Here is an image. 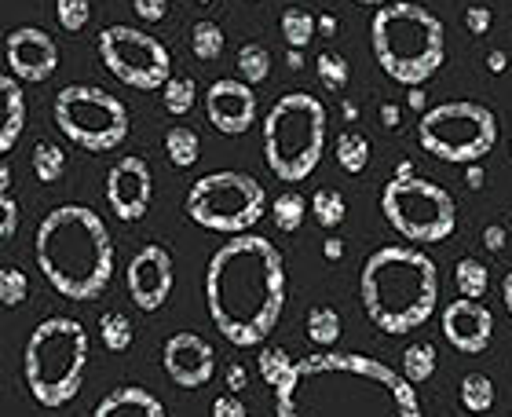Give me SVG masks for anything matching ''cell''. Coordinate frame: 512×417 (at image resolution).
Listing matches in <instances>:
<instances>
[{
    "mask_svg": "<svg viewBox=\"0 0 512 417\" xmlns=\"http://www.w3.org/2000/svg\"><path fill=\"white\" fill-rule=\"evenodd\" d=\"M275 417H421L414 385L392 366L355 352L293 363L275 388Z\"/></svg>",
    "mask_w": 512,
    "mask_h": 417,
    "instance_id": "1",
    "label": "cell"
},
{
    "mask_svg": "<svg viewBox=\"0 0 512 417\" xmlns=\"http://www.w3.org/2000/svg\"><path fill=\"white\" fill-rule=\"evenodd\" d=\"M209 319L235 348H256L271 337L286 308V260L260 235H235L205 268Z\"/></svg>",
    "mask_w": 512,
    "mask_h": 417,
    "instance_id": "2",
    "label": "cell"
},
{
    "mask_svg": "<svg viewBox=\"0 0 512 417\" xmlns=\"http://www.w3.org/2000/svg\"><path fill=\"white\" fill-rule=\"evenodd\" d=\"M37 268L66 300H96L114 278V242L88 205H59L37 227Z\"/></svg>",
    "mask_w": 512,
    "mask_h": 417,
    "instance_id": "3",
    "label": "cell"
},
{
    "mask_svg": "<svg viewBox=\"0 0 512 417\" xmlns=\"http://www.w3.org/2000/svg\"><path fill=\"white\" fill-rule=\"evenodd\" d=\"M359 297L381 333H410L425 326L439 300L436 260L414 246H384L370 253L359 275Z\"/></svg>",
    "mask_w": 512,
    "mask_h": 417,
    "instance_id": "4",
    "label": "cell"
},
{
    "mask_svg": "<svg viewBox=\"0 0 512 417\" xmlns=\"http://www.w3.org/2000/svg\"><path fill=\"white\" fill-rule=\"evenodd\" d=\"M377 66L406 88H421L428 77L439 74L447 59V30L436 11L410 0H392L377 8L370 22Z\"/></svg>",
    "mask_w": 512,
    "mask_h": 417,
    "instance_id": "5",
    "label": "cell"
},
{
    "mask_svg": "<svg viewBox=\"0 0 512 417\" xmlns=\"http://www.w3.org/2000/svg\"><path fill=\"white\" fill-rule=\"evenodd\" d=\"M88 330L70 315L37 322L22 352V377L41 407H66L81 392L88 370Z\"/></svg>",
    "mask_w": 512,
    "mask_h": 417,
    "instance_id": "6",
    "label": "cell"
},
{
    "mask_svg": "<svg viewBox=\"0 0 512 417\" xmlns=\"http://www.w3.org/2000/svg\"><path fill=\"white\" fill-rule=\"evenodd\" d=\"M326 150V107L311 92H286L264 118V161L278 180L297 183L319 169Z\"/></svg>",
    "mask_w": 512,
    "mask_h": 417,
    "instance_id": "7",
    "label": "cell"
},
{
    "mask_svg": "<svg viewBox=\"0 0 512 417\" xmlns=\"http://www.w3.org/2000/svg\"><path fill=\"white\" fill-rule=\"evenodd\" d=\"M417 143L432 158L450 165H476L498 143V118L491 107L472 99H450L425 110L417 121Z\"/></svg>",
    "mask_w": 512,
    "mask_h": 417,
    "instance_id": "8",
    "label": "cell"
},
{
    "mask_svg": "<svg viewBox=\"0 0 512 417\" xmlns=\"http://www.w3.org/2000/svg\"><path fill=\"white\" fill-rule=\"evenodd\" d=\"M267 194L249 172H209L187 191V216L216 235H246L264 220Z\"/></svg>",
    "mask_w": 512,
    "mask_h": 417,
    "instance_id": "9",
    "label": "cell"
},
{
    "mask_svg": "<svg viewBox=\"0 0 512 417\" xmlns=\"http://www.w3.org/2000/svg\"><path fill=\"white\" fill-rule=\"evenodd\" d=\"M381 213L399 235L421 242V246L443 242L458 227V205H454L450 191L432 180H421V176L384 183Z\"/></svg>",
    "mask_w": 512,
    "mask_h": 417,
    "instance_id": "10",
    "label": "cell"
},
{
    "mask_svg": "<svg viewBox=\"0 0 512 417\" xmlns=\"http://www.w3.org/2000/svg\"><path fill=\"white\" fill-rule=\"evenodd\" d=\"M55 125L81 150L107 154L128 139V107L107 88L66 85L55 96Z\"/></svg>",
    "mask_w": 512,
    "mask_h": 417,
    "instance_id": "11",
    "label": "cell"
},
{
    "mask_svg": "<svg viewBox=\"0 0 512 417\" xmlns=\"http://www.w3.org/2000/svg\"><path fill=\"white\" fill-rule=\"evenodd\" d=\"M99 59L121 85L136 92H161L172 77L169 48L147 30L136 26H107L99 33Z\"/></svg>",
    "mask_w": 512,
    "mask_h": 417,
    "instance_id": "12",
    "label": "cell"
},
{
    "mask_svg": "<svg viewBox=\"0 0 512 417\" xmlns=\"http://www.w3.org/2000/svg\"><path fill=\"white\" fill-rule=\"evenodd\" d=\"M4 55H8V70L15 81L26 85H41L59 70V44L52 41V33L37 30V26H19L8 33L4 41Z\"/></svg>",
    "mask_w": 512,
    "mask_h": 417,
    "instance_id": "13",
    "label": "cell"
},
{
    "mask_svg": "<svg viewBox=\"0 0 512 417\" xmlns=\"http://www.w3.org/2000/svg\"><path fill=\"white\" fill-rule=\"evenodd\" d=\"M128 297L139 311H158L172 293L176 271H172V257L165 246H143L136 257L128 260Z\"/></svg>",
    "mask_w": 512,
    "mask_h": 417,
    "instance_id": "14",
    "label": "cell"
},
{
    "mask_svg": "<svg viewBox=\"0 0 512 417\" xmlns=\"http://www.w3.org/2000/svg\"><path fill=\"white\" fill-rule=\"evenodd\" d=\"M150 198H154V176H150L147 161L136 158V154H128V158H121L118 165H110L107 202L118 220H125V224L143 220L150 209Z\"/></svg>",
    "mask_w": 512,
    "mask_h": 417,
    "instance_id": "15",
    "label": "cell"
},
{
    "mask_svg": "<svg viewBox=\"0 0 512 417\" xmlns=\"http://www.w3.org/2000/svg\"><path fill=\"white\" fill-rule=\"evenodd\" d=\"M205 118L216 132L224 136H242L253 129L256 121V92L246 81L235 77H220L205 88Z\"/></svg>",
    "mask_w": 512,
    "mask_h": 417,
    "instance_id": "16",
    "label": "cell"
},
{
    "mask_svg": "<svg viewBox=\"0 0 512 417\" xmlns=\"http://www.w3.org/2000/svg\"><path fill=\"white\" fill-rule=\"evenodd\" d=\"M161 366L172 377V385L180 388H202L216 374V352L213 344L198 333H172L161 348Z\"/></svg>",
    "mask_w": 512,
    "mask_h": 417,
    "instance_id": "17",
    "label": "cell"
},
{
    "mask_svg": "<svg viewBox=\"0 0 512 417\" xmlns=\"http://www.w3.org/2000/svg\"><path fill=\"white\" fill-rule=\"evenodd\" d=\"M443 337L461 355H480L494 341V315L483 300L461 297L443 308Z\"/></svg>",
    "mask_w": 512,
    "mask_h": 417,
    "instance_id": "18",
    "label": "cell"
},
{
    "mask_svg": "<svg viewBox=\"0 0 512 417\" xmlns=\"http://www.w3.org/2000/svg\"><path fill=\"white\" fill-rule=\"evenodd\" d=\"M92 417H165V407L154 392L139 385H125L114 388L110 396H103V403L96 407Z\"/></svg>",
    "mask_w": 512,
    "mask_h": 417,
    "instance_id": "19",
    "label": "cell"
},
{
    "mask_svg": "<svg viewBox=\"0 0 512 417\" xmlns=\"http://www.w3.org/2000/svg\"><path fill=\"white\" fill-rule=\"evenodd\" d=\"M26 125V96L11 74H0V158L8 154L22 136Z\"/></svg>",
    "mask_w": 512,
    "mask_h": 417,
    "instance_id": "20",
    "label": "cell"
},
{
    "mask_svg": "<svg viewBox=\"0 0 512 417\" xmlns=\"http://www.w3.org/2000/svg\"><path fill=\"white\" fill-rule=\"evenodd\" d=\"M165 154H169V161L176 169H191L194 161L202 158V139H198L194 129H187V125H172L165 132Z\"/></svg>",
    "mask_w": 512,
    "mask_h": 417,
    "instance_id": "21",
    "label": "cell"
},
{
    "mask_svg": "<svg viewBox=\"0 0 512 417\" xmlns=\"http://www.w3.org/2000/svg\"><path fill=\"white\" fill-rule=\"evenodd\" d=\"M304 326H308V341L315 348H333V344L341 341V315L333 308H326V304L311 308Z\"/></svg>",
    "mask_w": 512,
    "mask_h": 417,
    "instance_id": "22",
    "label": "cell"
},
{
    "mask_svg": "<svg viewBox=\"0 0 512 417\" xmlns=\"http://www.w3.org/2000/svg\"><path fill=\"white\" fill-rule=\"evenodd\" d=\"M454 282H458V293L469 300H483L487 289H491V271L483 268L476 257H461L458 268H454Z\"/></svg>",
    "mask_w": 512,
    "mask_h": 417,
    "instance_id": "23",
    "label": "cell"
},
{
    "mask_svg": "<svg viewBox=\"0 0 512 417\" xmlns=\"http://www.w3.org/2000/svg\"><path fill=\"white\" fill-rule=\"evenodd\" d=\"M333 154H337L344 172H363L370 165V139L363 132H341L333 143Z\"/></svg>",
    "mask_w": 512,
    "mask_h": 417,
    "instance_id": "24",
    "label": "cell"
},
{
    "mask_svg": "<svg viewBox=\"0 0 512 417\" xmlns=\"http://www.w3.org/2000/svg\"><path fill=\"white\" fill-rule=\"evenodd\" d=\"M311 216L319 220V227H326V231H333V227L344 224V216H348V205H344V194L333 191V187H322V191H315V198L308 202Z\"/></svg>",
    "mask_w": 512,
    "mask_h": 417,
    "instance_id": "25",
    "label": "cell"
},
{
    "mask_svg": "<svg viewBox=\"0 0 512 417\" xmlns=\"http://www.w3.org/2000/svg\"><path fill=\"white\" fill-rule=\"evenodd\" d=\"M432 374H436V348L428 341L410 344L403 352V377L410 385H425Z\"/></svg>",
    "mask_w": 512,
    "mask_h": 417,
    "instance_id": "26",
    "label": "cell"
},
{
    "mask_svg": "<svg viewBox=\"0 0 512 417\" xmlns=\"http://www.w3.org/2000/svg\"><path fill=\"white\" fill-rule=\"evenodd\" d=\"M33 176L41 183H59L63 180V172H66V154L55 143H48V139H41L37 147H33Z\"/></svg>",
    "mask_w": 512,
    "mask_h": 417,
    "instance_id": "27",
    "label": "cell"
},
{
    "mask_svg": "<svg viewBox=\"0 0 512 417\" xmlns=\"http://www.w3.org/2000/svg\"><path fill=\"white\" fill-rule=\"evenodd\" d=\"M194 99H198V85H194L191 77H169V81L161 85V103H165V110H169L172 118L191 114Z\"/></svg>",
    "mask_w": 512,
    "mask_h": 417,
    "instance_id": "28",
    "label": "cell"
},
{
    "mask_svg": "<svg viewBox=\"0 0 512 417\" xmlns=\"http://www.w3.org/2000/svg\"><path fill=\"white\" fill-rule=\"evenodd\" d=\"M315 33L319 30H315V15H311V11H304V8L282 11V37H286L289 48H300V52H304Z\"/></svg>",
    "mask_w": 512,
    "mask_h": 417,
    "instance_id": "29",
    "label": "cell"
},
{
    "mask_svg": "<svg viewBox=\"0 0 512 417\" xmlns=\"http://www.w3.org/2000/svg\"><path fill=\"white\" fill-rule=\"evenodd\" d=\"M191 52L198 55L202 63H213V59H220V55H224V30H220L216 22H209V19L194 22Z\"/></svg>",
    "mask_w": 512,
    "mask_h": 417,
    "instance_id": "30",
    "label": "cell"
},
{
    "mask_svg": "<svg viewBox=\"0 0 512 417\" xmlns=\"http://www.w3.org/2000/svg\"><path fill=\"white\" fill-rule=\"evenodd\" d=\"M238 74H242L246 85L267 81V74H271V52H267L264 44H242L238 48Z\"/></svg>",
    "mask_w": 512,
    "mask_h": 417,
    "instance_id": "31",
    "label": "cell"
},
{
    "mask_svg": "<svg viewBox=\"0 0 512 417\" xmlns=\"http://www.w3.org/2000/svg\"><path fill=\"white\" fill-rule=\"evenodd\" d=\"M304 213H308V202H304V198H300L297 191L278 194L275 205H271V216H275V227H278V231H286V235H293V231H300V224H304Z\"/></svg>",
    "mask_w": 512,
    "mask_h": 417,
    "instance_id": "32",
    "label": "cell"
},
{
    "mask_svg": "<svg viewBox=\"0 0 512 417\" xmlns=\"http://www.w3.org/2000/svg\"><path fill=\"white\" fill-rule=\"evenodd\" d=\"M461 407L469 410V414H487L494 407V385L491 377L483 374H469L461 381Z\"/></svg>",
    "mask_w": 512,
    "mask_h": 417,
    "instance_id": "33",
    "label": "cell"
},
{
    "mask_svg": "<svg viewBox=\"0 0 512 417\" xmlns=\"http://www.w3.org/2000/svg\"><path fill=\"white\" fill-rule=\"evenodd\" d=\"M315 74H319V81L330 92H344L348 88V81H352V66H348V59L337 52H322L319 59H315Z\"/></svg>",
    "mask_w": 512,
    "mask_h": 417,
    "instance_id": "34",
    "label": "cell"
},
{
    "mask_svg": "<svg viewBox=\"0 0 512 417\" xmlns=\"http://www.w3.org/2000/svg\"><path fill=\"white\" fill-rule=\"evenodd\" d=\"M99 337H103V344H107L110 352H128L132 348V322H128V315L107 311L99 319Z\"/></svg>",
    "mask_w": 512,
    "mask_h": 417,
    "instance_id": "35",
    "label": "cell"
},
{
    "mask_svg": "<svg viewBox=\"0 0 512 417\" xmlns=\"http://www.w3.org/2000/svg\"><path fill=\"white\" fill-rule=\"evenodd\" d=\"M256 363H260V374H264V381L271 388H278L289 374H293V359H289L286 348H264Z\"/></svg>",
    "mask_w": 512,
    "mask_h": 417,
    "instance_id": "36",
    "label": "cell"
},
{
    "mask_svg": "<svg viewBox=\"0 0 512 417\" xmlns=\"http://www.w3.org/2000/svg\"><path fill=\"white\" fill-rule=\"evenodd\" d=\"M30 297V278L22 268H0V304L4 308H19Z\"/></svg>",
    "mask_w": 512,
    "mask_h": 417,
    "instance_id": "37",
    "label": "cell"
},
{
    "mask_svg": "<svg viewBox=\"0 0 512 417\" xmlns=\"http://www.w3.org/2000/svg\"><path fill=\"white\" fill-rule=\"evenodd\" d=\"M55 19L66 33H81L92 19V4L88 0H55Z\"/></svg>",
    "mask_w": 512,
    "mask_h": 417,
    "instance_id": "38",
    "label": "cell"
},
{
    "mask_svg": "<svg viewBox=\"0 0 512 417\" xmlns=\"http://www.w3.org/2000/svg\"><path fill=\"white\" fill-rule=\"evenodd\" d=\"M19 231V202L11 194H0V242H8Z\"/></svg>",
    "mask_w": 512,
    "mask_h": 417,
    "instance_id": "39",
    "label": "cell"
},
{
    "mask_svg": "<svg viewBox=\"0 0 512 417\" xmlns=\"http://www.w3.org/2000/svg\"><path fill=\"white\" fill-rule=\"evenodd\" d=\"M491 22H494V15L487 4H469V8H465V30L476 33V37L491 33Z\"/></svg>",
    "mask_w": 512,
    "mask_h": 417,
    "instance_id": "40",
    "label": "cell"
},
{
    "mask_svg": "<svg viewBox=\"0 0 512 417\" xmlns=\"http://www.w3.org/2000/svg\"><path fill=\"white\" fill-rule=\"evenodd\" d=\"M132 8L143 22H161L169 15V0H132Z\"/></svg>",
    "mask_w": 512,
    "mask_h": 417,
    "instance_id": "41",
    "label": "cell"
},
{
    "mask_svg": "<svg viewBox=\"0 0 512 417\" xmlns=\"http://www.w3.org/2000/svg\"><path fill=\"white\" fill-rule=\"evenodd\" d=\"M213 417H249V414H246V403H242L235 392H227V396H216Z\"/></svg>",
    "mask_w": 512,
    "mask_h": 417,
    "instance_id": "42",
    "label": "cell"
},
{
    "mask_svg": "<svg viewBox=\"0 0 512 417\" xmlns=\"http://www.w3.org/2000/svg\"><path fill=\"white\" fill-rule=\"evenodd\" d=\"M246 381H249V374H246V366L242 363H231L227 366V392H242V388H246Z\"/></svg>",
    "mask_w": 512,
    "mask_h": 417,
    "instance_id": "43",
    "label": "cell"
},
{
    "mask_svg": "<svg viewBox=\"0 0 512 417\" xmlns=\"http://www.w3.org/2000/svg\"><path fill=\"white\" fill-rule=\"evenodd\" d=\"M505 227L502 224H491L487 227V231H483V242H487V249H491V253H502L505 249Z\"/></svg>",
    "mask_w": 512,
    "mask_h": 417,
    "instance_id": "44",
    "label": "cell"
},
{
    "mask_svg": "<svg viewBox=\"0 0 512 417\" xmlns=\"http://www.w3.org/2000/svg\"><path fill=\"white\" fill-rule=\"evenodd\" d=\"M381 125L384 129H399V107L395 103H381Z\"/></svg>",
    "mask_w": 512,
    "mask_h": 417,
    "instance_id": "45",
    "label": "cell"
},
{
    "mask_svg": "<svg viewBox=\"0 0 512 417\" xmlns=\"http://www.w3.org/2000/svg\"><path fill=\"white\" fill-rule=\"evenodd\" d=\"M322 253H326V260H341L344 257V242H341V238H326V242H322Z\"/></svg>",
    "mask_w": 512,
    "mask_h": 417,
    "instance_id": "46",
    "label": "cell"
},
{
    "mask_svg": "<svg viewBox=\"0 0 512 417\" xmlns=\"http://www.w3.org/2000/svg\"><path fill=\"white\" fill-rule=\"evenodd\" d=\"M483 180H487V176H483V169H480V165H469V172H465V183H469L472 191H480V187H483Z\"/></svg>",
    "mask_w": 512,
    "mask_h": 417,
    "instance_id": "47",
    "label": "cell"
},
{
    "mask_svg": "<svg viewBox=\"0 0 512 417\" xmlns=\"http://www.w3.org/2000/svg\"><path fill=\"white\" fill-rule=\"evenodd\" d=\"M315 30H322L326 37H333V33H337V19H333V15H319V19H315Z\"/></svg>",
    "mask_w": 512,
    "mask_h": 417,
    "instance_id": "48",
    "label": "cell"
},
{
    "mask_svg": "<svg viewBox=\"0 0 512 417\" xmlns=\"http://www.w3.org/2000/svg\"><path fill=\"white\" fill-rule=\"evenodd\" d=\"M487 66H491V74H502L505 66H509V59H505V52H491L487 55Z\"/></svg>",
    "mask_w": 512,
    "mask_h": 417,
    "instance_id": "49",
    "label": "cell"
},
{
    "mask_svg": "<svg viewBox=\"0 0 512 417\" xmlns=\"http://www.w3.org/2000/svg\"><path fill=\"white\" fill-rule=\"evenodd\" d=\"M11 187V169H8V161L0 158V194H8Z\"/></svg>",
    "mask_w": 512,
    "mask_h": 417,
    "instance_id": "50",
    "label": "cell"
},
{
    "mask_svg": "<svg viewBox=\"0 0 512 417\" xmlns=\"http://www.w3.org/2000/svg\"><path fill=\"white\" fill-rule=\"evenodd\" d=\"M502 300H505V308H509V315H512V271L502 278Z\"/></svg>",
    "mask_w": 512,
    "mask_h": 417,
    "instance_id": "51",
    "label": "cell"
},
{
    "mask_svg": "<svg viewBox=\"0 0 512 417\" xmlns=\"http://www.w3.org/2000/svg\"><path fill=\"white\" fill-rule=\"evenodd\" d=\"M286 63H289V70H300V66H304V55H300V48H289Z\"/></svg>",
    "mask_w": 512,
    "mask_h": 417,
    "instance_id": "52",
    "label": "cell"
},
{
    "mask_svg": "<svg viewBox=\"0 0 512 417\" xmlns=\"http://www.w3.org/2000/svg\"><path fill=\"white\" fill-rule=\"evenodd\" d=\"M410 107H414V110L425 107V92H417V88H414V92H410Z\"/></svg>",
    "mask_w": 512,
    "mask_h": 417,
    "instance_id": "53",
    "label": "cell"
},
{
    "mask_svg": "<svg viewBox=\"0 0 512 417\" xmlns=\"http://www.w3.org/2000/svg\"><path fill=\"white\" fill-rule=\"evenodd\" d=\"M344 118H348V121L359 118V110H355V103H344Z\"/></svg>",
    "mask_w": 512,
    "mask_h": 417,
    "instance_id": "54",
    "label": "cell"
},
{
    "mask_svg": "<svg viewBox=\"0 0 512 417\" xmlns=\"http://www.w3.org/2000/svg\"><path fill=\"white\" fill-rule=\"evenodd\" d=\"M355 4H377V8H384V4H392V0H355Z\"/></svg>",
    "mask_w": 512,
    "mask_h": 417,
    "instance_id": "55",
    "label": "cell"
},
{
    "mask_svg": "<svg viewBox=\"0 0 512 417\" xmlns=\"http://www.w3.org/2000/svg\"><path fill=\"white\" fill-rule=\"evenodd\" d=\"M198 4H209V0H198Z\"/></svg>",
    "mask_w": 512,
    "mask_h": 417,
    "instance_id": "56",
    "label": "cell"
}]
</instances>
